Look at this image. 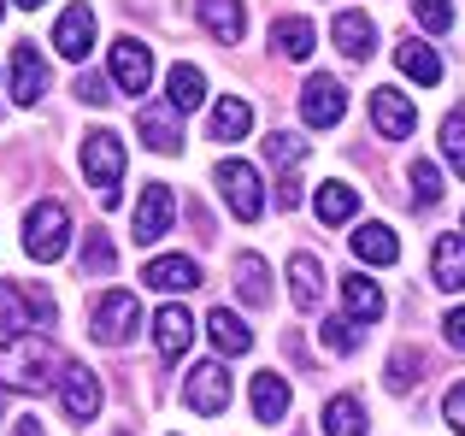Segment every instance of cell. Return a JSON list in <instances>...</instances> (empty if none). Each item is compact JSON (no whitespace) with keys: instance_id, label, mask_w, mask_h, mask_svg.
I'll return each mask as SVG.
<instances>
[{"instance_id":"1","label":"cell","mask_w":465,"mask_h":436,"mask_svg":"<svg viewBox=\"0 0 465 436\" xmlns=\"http://www.w3.org/2000/svg\"><path fill=\"white\" fill-rule=\"evenodd\" d=\"M59 378H65V360H59V348L47 342V336L18 331V336L0 342V383H6V390L47 395V390H59Z\"/></svg>"},{"instance_id":"2","label":"cell","mask_w":465,"mask_h":436,"mask_svg":"<svg viewBox=\"0 0 465 436\" xmlns=\"http://www.w3.org/2000/svg\"><path fill=\"white\" fill-rule=\"evenodd\" d=\"M65 248H71V213L59 207V201H35V207L24 213V253H30L35 265H54Z\"/></svg>"},{"instance_id":"3","label":"cell","mask_w":465,"mask_h":436,"mask_svg":"<svg viewBox=\"0 0 465 436\" xmlns=\"http://www.w3.org/2000/svg\"><path fill=\"white\" fill-rule=\"evenodd\" d=\"M136 331H142V301L130 295V289H106V295L94 301V312H89V336L101 348H124Z\"/></svg>"},{"instance_id":"4","label":"cell","mask_w":465,"mask_h":436,"mask_svg":"<svg viewBox=\"0 0 465 436\" xmlns=\"http://www.w3.org/2000/svg\"><path fill=\"white\" fill-rule=\"evenodd\" d=\"M83 177L101 183V195H118V177H124V142L113 130H89L83 136Z\"/></svg>"},{"instance_id":"5","label":"cell","mask_w":465,"mask_h":436,"mask_svg":"<svg viewBox=\"0 0 465 436\" xmlns=\"http://www.w3.org/2000/svg\"><path fill=\"white\" fill-rule=\"evenodd\" d=\"M218 189H224L230 213H236L242 224H253V218L265 213V189H260V172H253L248 160H224V165H218Z\"/></svg>"},{"instance_id":"6","label":"cell","mask_w":465,"mask_h":436,"mask_svg":"<svg viewBox=\"0 0 465 436\" xmlns=\"http://www.w3.org/2000/svg\"><path fill=\"white\" fill-rule=\"evenodd\" d=\"M230 395H236V390H230L224 360H201V366L189 372V383H183V401H189L194 413H213V419L230 407Z\"/></svg>"},{"instance_id":"7","label":"cell","mask_w":465,"mask_h":436,"mask_svg":"<svg viewBox=\"0 0 465 436\" xmlns=\"http://www.w3.org/2000/svg\"><path fill=\"white\" fill-rule=\"evenodd\" d=\"M341 113H348V89H341L336 77H307L301 83V118H307L312 130H330V124H341Z\"/></svg>"},{"instance_id":"8","label":"cell","mask_w":465,"mask_h":436,"mask_svg":"<svg viewBox=\"0 0 465 436\" xmlns=\"http://www.w3.org/2000/svg\"><path fill=\"white\" fill-rule=\"evenodd\" d=\"M171 218H177V195H171L165 183H148L136 201V213H130V236L136 242H159L171 230Z\"/></svg>"},{"instance_id":"9","label":"cell","mask_w":465,"mask_h":436,"mask_svg":"<svg viewBox=\"0 0 465 436\" xmlns=\"http://www.w3.org/2000/svg\"><path fill=\"white\" fill-rule=\"evenodd\" d=\"M148 83H153V54H148V42H136V35H118V42H113V89L142 94Z\"/></svg>"},{"instance_id":"10","label":"cell","mask_w":465,"mask_h":436,"mask_svg":"<svg viewBox=\"0 0 465 436\" xmlns=\"http://www.w3.org/2000/svg\"><path fill=\"white\" fill-rule=\"evenodd\" d=\"M59 407H65L71 425H89V419L101 413V378H94L89 366H65V378H59Z\"/></svg>"},{"instance_id":"11","label":"cell","mask_w":465,"mask_h":436,"mask_svg":"<svg viewBox=\"0 0 465 436\" xmlns=\"http://www.w3.org/2000/svg\"><path fill=\"white\" fill-rule=\"evenodd\" d=\"M18 324H54V295H24L18 283H0V331H18Z\"/></svg>"},{"instance_id":"12","label":"cell","mask_w":465,"mask_h":436,"mask_svg":"<svg viewBox=\"0 0 465 436\" xmlns=\"http://www.w3.org/2000/svg\"><path fill=\"white\" fill-rule=\"evenodd\" d=\"M54 47H59L65 59H77V65L89 59V47H94V12L83 6V0L59 12V24H54Z\"/></svg>"},{"instance_id":"13","label":"cell","mask_w":465,"mask_h":436,"mask_svg":"<svg viewBox=\"0 0 465 436\" xmlns=\"http://www.w3.org/2000/svg\"><path fill=\"white\" fill-rule=\"evenodd\" d=\"M42 89H47V59L35 54L30 42H18V47H12V101L35 106V101H42Z\"/></svg>"},{"instance_id":"14","label":"cell","mask_w":465,"mask_h":436,"mask_svg":"<svg viewBox=\"0 0 465 436\" xmlns=\"http://www.w3.org/2000/svg\"><path fill=\"white\" fill-rule=\"evenodd\" d=\"M189 342H194V319L177 307V301H171V307H159L153 312V348L165 360H183V354H189Z\"/></svg>"},{"instance_id":"15","label":"cell","mask_w":465,"mask_h":436,"mask_svg":"<svg viewBox=\"0 0 465 436\" xmlns=\"http://www.w3.org/2000/svg\"><path fill=\"white\" fill-rule=\"evenodd\" d=\"M148 283L159 289V295H183V289H194L201 283V265L189 260V253H159V260H148Z\"/></svg>"},{"instance_id":"16","label":"cell","mask_w":465,"mask_h":436,"mask_svg":"<svg viewBox=\"0 0 465 436\" xmlns=\"http://www.w3.org/2000/svg\"><path fill=\"white\" fill-rule=\"evenodd\" d=\"M194 12H201V30L213 42H242V30H248L242 0H194Z\"/></svg>"},{"instance_id":"17","label":"cell","mask_w":465,"mask_h":436,"mask_svg":"<svg viewBox=\"0 0 465 436\" xmlns=\"http://www.w3.org/2000/svg\"><path fill=\"white\" fill-rule=\"evenodd\" d=\"M371 118H377V130H383V136H412V124H419V113H412V101L401 89H377L371 94Z\"/></svg>"},{"instance_id":"18","label":"cell","mask_w":465,"mask_h":436,"mask_svg":"<svg viewBox=\"0 0 465 436\" xmlns=\"http://www.w3.org/2000/svg\"><path fill=\"white\" fill-rule=\"evenodd\" d=\"M289 295H295V307L307 312H318V295H324V265H318V253H295L289 260Z\"/></svg>"},{"instance_id":"19","label":"cell","mask_w":465,"mask_h":436,"mask_svg":"<svg viewBox=\"0 0 465 436\" xmlns=\"http://www.w3.org/2000/svg\"><path fill=\"white\" fill-rule=\"evenodd\" d=\"M206 336H213V348L224 360H236V354H248V348H253V331L230 307H213V312H206Z\"/></svg>"},{"instance_id":"20","label":"cell","mask_w":465,"mask_h":436,"mask_svg":"<svg viewBox=\"0 0 465 436\" xmlns=\"http://www.w3.org/2000/svg\"><path fill=\"white\" fill-rule=\"evenodd\" d=\"M330 35H336V47L348 59H371L377 54V24L365 18V12H341V18L330 24Z\"/></svg>"},{"instance_id":"21","label":"cell","mask_w":465,"mask_h":436,"mask_svg":"<svg viewBox=\"0 0 465 436\" xmlns=\"http://www.w3.org/2000/svg\"><path fill=\"white\" fill-rule=\"evenodd\" d=\"M165 106H171V113H194V106H206L201 65H171L165 71Z\"/></svg>"},{"instance_id":"22","label":"cell","mask_w":465,"mask_h":436,"mask_svg":"<svg viewBox=\"0 0 465 436\" xmlns=\"http://www.w3.org/2000/svg\"><path fill=\"white\" fill-rule=\"evenodd\" d=\"M353 260L360 265H395L401 260V242H395V230L389 224H365V230H353Z\"/></svg>"},{"instance_id":"23","label":"cell","mask_w":465,"mask_h":436,"mask_svg":"<svg viewBox=\"0 0 465 436\" xmlns=\"http://www.w3.org/2000/svg\"><path fill=\"white\" fill-rule=\"evenodd\" d=\"M253 419H260V425H277V419L289 413V383L277 378V372H253Z\"/></svg>"},{"instance_id":"24","label":"cell","mask_w":465,"mask_h":436,"mask_svg":"<svg viewBox=\"0 0 465 436\" xmlns=\"http://www.w3.org/2000/svg\"><path fill=\"white\" fill-rule=\"evenodd\" d=\"M272 265L260 260V253H236V295L248 301V307H272Z\"/></svg>"},{"instance_id":"25","label":"cell","mask_w":465,"mask_h":436,"mask_svg":"<svg viewBox=\"0 0 465 436\" xmlns=\"http://www.w3.org/2000/svg\"><path fill=\"white\" fill-rule=\"evenodd\" d=\"M430 277L442 289H465V236H442L430 248Z\"/></svg>"},{"instance_id":"26","label":"cell","mask_w":465,"mask_h":436,"mask_svg":"<svg viewBox=\"0 0 465 436\" xmlns=\"http://www.w3.org/2000/svg\"><path fill=\"white\" fill-rule=\"evenodd\" d=\"M395 59H401V71H407L412 83H424V89H436V83H442V59H436L430 42H401Z\"/></svg>"},{"instance_id":"27","label":"cell","mask_w":465,"mask_h":436,"mask_svg":"<svg viewBox=\"0 0 465 436\" xmlns=\"http://www.w3.org/2000/svg\"><path fill=\"white\" fill-rule=\"evenodd\" d=\"M341 301H348V319H360V324L383 319V289L371 277H341Z\"/></svg>"},{"instance_id":"28","label":"cell","mask_w":465,"mask_h":436,"mask_svg":"<svg viewBox=\"0 0 465 436\" xmlns=\"http://www.w3.org/2000/svg\"><path fill=\"white\" fill-rule=\"evenodd\" d=\"M183 113H142V142H148L153 154H183V124H177Z\"/></svg>"},{"instance_id":"29","label":"cell","mask_w":465,"mask_h":436,"mask_svg":"<svg viewBox=\"0 0 465 436\" xmlns=\"http://www.w3.org/2000/svg\"><path fill=\"white\" fill-rule=\"evenodd\" d=\"M248 130H253V113H248V101L224 94V101L213 106V136H218V142H242Z\"/></svg>"},{"instance_id":"30","label":"cell","mask_w":465,"mask_h":436,"mask_svg":"<svg viewBox=\"0 0 465 436\" xmlns=\"http://www.w3.org/2000/svg\"><path fill=\"white\" fill-rule=\"evenodd\" d=\"M272 42H277V54H283V59H307L312 42H318V30H312L307 18H277L272 24Z\"/></svg>"},{"instance_id":"31","label":"cell","mask_w":465,"mask_h":436,"mask_svg":"<svg viewBox=\"0 0 465 436\" xmlns=\"http://www.w3.org/2000/svg\"><path fill=\"white\" fill-rule=\"evenodd\" d=\"M318 342H324L330 354H353V348L365 342V324H360V319H348V312H336V319L318 324Z\"/></svg>"},{"instance_id":"32","label":"cell","mask_w":465,"mask_h":436,"mask_svg":"<svg viewBox=\"0 0 465 436\" xmlns=\"http://www.w3.org/2000/svg\"><path fill=\"white\" fill-rule=\"evenodd\" d=\"M324 436H365V407L353 395H336L324 407Z\"/></svg>"},{"instance_id":"33","label":"cell","mask_w":465,"mask_h":436,"mask_svg":"<svg viewBox=\"0 0 465 436\" xmlns=\"http://www.w3.org/2000/svg\"><path fill=\"white\" fill-rule=\"evenodd\" d=\"M353 213H360V195L348 183H318V218L324 224H348Z\"/></svg>"},{"instance_id":"34","label":"cell","mask_w":465,"mask_h":436,"mask_svg":"<svg viewBox=\"0 0 465 436\" xmlns=\"http://www.w3.org/2000/svg\"><path fill=\"white\" fill-rule=\"evenodd\" d=\"M113 265H118V253L106 242V230H89L83 236V277H113Z\"/></svg>"},{"instance_id":"35","label":"cell","mask_w":465,"mask_h":436,"mask_svg":"<svg viewBox=\"0 0 465 436\" xmlns=\"http://www.w3.org/2000/svg\"><path fill=\"white\" fill-rule=\"evenodd\" d=\"M424 378V354L419 348H395V354H389V390H407V383H419Z\"/></svg>"},{"instance_id":"36","label":"cell","mask_w":465,"mask_h":436,"mask_svg":"<svg viewBox=\"0 0 465 436\" xmlns=\"http://www.w3.org/2000/svg\"><path fill=\"white\" fill-rule=\"evenodd\" d=\"M265 160H272V165H283V172H289V165H301V160H307V136L272 130V136H265Z\"/></svg>"},{"instance_id":"37","label":"cell","mask_w":465,"mask_h":436,"mask_svg":"<svg viewBox=\"0 0 465 436\" xmlns=\"http://www.w3.org/2000/svg\"><path fill=\"white\" fill-rule=\"evenodd\" d=\"M412 201H419V207H436V201H442V172H436L430 160H412Z\"/></svg>"},{"instance_id":"38","label":"cell","mask_w":465,"mask_h":436,"mask_svg":"<svg viewBox=\"0 0 465 436\" xmlns=\"http://www.w3.org/2000/svg\"><path fill=\"white\" fill-rule=\"evenodd\" d=\"M442 154H448V165L465 177V113H448L442 118Z\"/></svg>"},{"instance_id":"39","label":"cell","mask_w":465,"mask_h":436,"mask_svg":"<svg viewBox=\"0 0 465 436\" xmlns=\"http://www.w3.org/2000/svg\"><path fill=\"white\" fill-rule=\"evenodd\" d=\"M412 18H419L430 35H442L448 24H454V6H448V0H412Z\"/></svg>"},{"instance_id":"40","label":"cell","mask_w":465,"mask_h":436,"mask_svg":"<svg viewBox=\"0 0 465 436\" xmlns=\"http://www.w3.org/2000/svg\"><path fill=\"white\" fill-rule=\"evenodd\" d=\"M77 101L106 106V101H113V83H106V77H94V71H77Z\"/></svg>"},{"instance_id":"41","label":"cell","mask_w":465,"mask_h":436,"mask_svg":"<svg viewBox=\"0 0 465 436\" xmlns=\"http://www.w3.org/2000/svg\"><path fill=\"white\" fill-rule=\"evenodd\" d=\"M442 413H448V431H460V436H465V383H454V390H448Z\"/></svg>"},{"instance_id":"42","label":"cell","mask_w":465,"mask_h":436,"mask_svg":"<svg viewBox=\"0 0 465 436\" xmlns=\"http://www.w3.org/2000/svg\"><path fill=\"white\" fill-rule=\"evenodd\" d=\"M442 331H448V342H454L460 354H465V307H454V312H448V319H442Z\"/></svg>"},{"instance_id":"43","label":"cell","mask_w":465,"mask_h":436,"mask_svg":"<svg viewBox=\"0 0 465 436\" xmlns=\"http://www.w3.org/2000/svg\"><path fill=\"white\" fill-rule=\"evenodd\" d=\"M277 207H301V177L283 172V183H277Z\"/></svg>"},{"instance_id":"44","label":"cell","mask_w":465,"mask_h":436,"mask_svg":"<svg viewBox=\"0 0 465 436\" xmlns=\"http://www.w3.org/2000/svg\"><path fill=\"white\" fill-rule=\"evenodd\" d=\"M18 436H42V425H35V419H18Z\"/></svg>"},{"instance_id":"45","label":"cell","mask_w":465,"mask_h":436,"mask_svg":"<svg viewBox=\"0 0 465 436\" xmlns=\"http://www.w3.org/2000/svg\"><path fill=\"white\" fill-rule=\"evenodd\" d=\"M18 6H47V0H18Z\"/></svg>"},{"instance_id":"46","label":"cell","mask_w":465,"mask_h":436,"mask_svg":"<svg viewBox=\"0 0 465 436\" xmlns=\"http://www.w3.org/2000/svg\"><path fill=\"white\" fill-rule=\"evenodd\" d=\"M0 18H6V0H0Z\"/></svg>"}]
</instances>
